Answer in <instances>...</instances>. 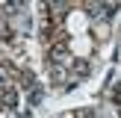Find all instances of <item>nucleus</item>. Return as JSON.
Returning <instances> with one entry per match:
<instances>
[{"label": "nucleus", "mask_w": 121, "mask_h": 118, "mask_svg": "<svg viewBox=\"0 0 121 118\" xmlns=\"http://www.w3.org/2000/svg\"><path fill=\"white\" fill-rule=\"evenodd\" d=\"M0 100H3V106H15L18 103V92L9 83H0Z\"/></svg>", "instance_id": "f257e3e1"}, {"label": "nucleus", "mask_w": 121, "mask_h": 118, "mask_svg": "<svg viewBox=\"0 0 121 118\" xmlns=\"http://www.w3.org/2000/svg\"><path fill=\"white\" fill-rule=\"evenodd\" d=\"M50 59H53V65H59V62H65V59H68V50H65V44H62V41L50 47Z\"/></svg>", "instance_id": "f03ea898"}, {"label": "nucleus", "mask_w": 121, "mask_h": 118, "mask_svg": "<svg viewBox=\"0 0 121 118\" xmlns=\"http://www.w3.org/2000/svg\"><path fill=\"white\" fill-rule=\"evenodd\" d=\"M74 71H77V74H89V62H86V59H77V62H74Z\"/></svg>", "instance_id": "7ed1b4c3"}, {"label": "nucleus", "mask_w": 121, "mask_h": 118, "mask_svg": "<svg viewBox=\"0 0 121 118\" xmlns=\"http://www.w3.org/2000/svg\"><path fill=\"white\" fill-rule=\"evenodd\" d=\"M0 38H3V41H9V38H12V33H9V27H6L3 18H0Z\"/></svg>", "instance_id": "20e7f679"}, {"label": "nucleus", "mask_w": 121, "mask_h": 118, "mask_svg": "<svg viewBox=\"0 0 121 118\" xmlns=\"http://www.w3.org/2000/svg\"><path fill=\"white\" fill-rule=\"evenodd\" d=\"M41 100V88H30V103H39Z\"/></svg>", "instance_id": "39448f33"}]
</instances>
